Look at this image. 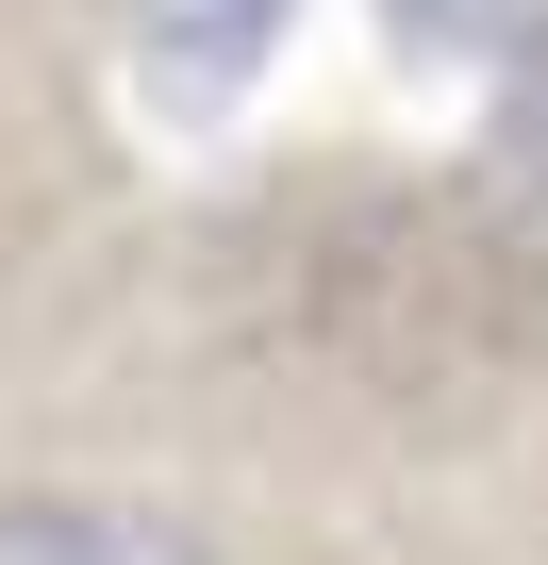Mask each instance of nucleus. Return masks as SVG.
Instances as JSON below:
<instances>
[{
    "label": "nucleus",
    "instance_id": "nucleus-2",
    "mask_svg": "<svg viewBox=\"0 0 548 565\" xmlns=\"http://www.w3.org/2000/svg\"><path fill=\"white\" fill-rule=\"evenodd\" d=\"M383 18H399L416 51H498V67H515V51L548 34V0H383Z\"/></svg>",
    "mask_w": 548,
    "mask_h": 565
},
{
    "label": "nucleus",
    "instance_id": "nucleus-1",
    "mask_svg": "<svg viewBox=\"0 0 548 565\" xmlns=\"http://www.w3.org/2000/svg\"><path fill=\"white\" fill-rule=\"evenodd\" d=\"M0 565H200V548L150 532V515H100V499H18L0 515Z\"/></svg>",
    "mask_w": 548,
    "mask_h": 565
}]
</instances>
